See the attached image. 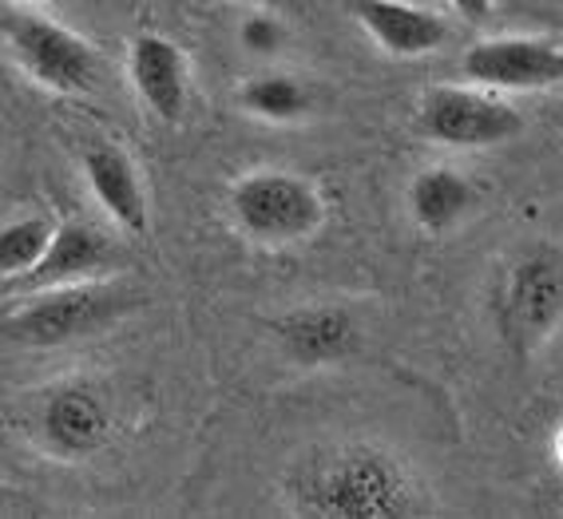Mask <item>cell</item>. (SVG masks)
Segmentation results:
<instances>
[{"label": "cell", "mask_w": 563, "mask_h": 519, "mask_svg": "<svg viewBox=\"0 0 563 519\" xmlns=\"http://www.w3.org/2000/svg\"><path fill=\"white\" fill-rule=\"evenodd\" d=\"M131 306H135V298L120 281H68V286L36 290L29 306L9 313L4 333L21 345H32V350H56V345H68V341H80L111 325Z\"/></svg>", "instance_id": "3"}, {"label": "cell", "mask_w": 563, "mask_h": 519, "mask_svg": "<svg viewBox=\"0 0 563 519\" xmlns=\"http://www.w3.org/2000/svg\"><path fill=\"white\" fill-rule=\"evenodd\" d=\"M286 508L302 519H412L433 511V496L405 460L357 440L294 460Z\"/></svg>", "instance_id": "1"}, {"label": "cell", "mask_w": 563, "mask_h": 519, "mask_svg": "<svg viewBox=\"0 0 563 519\" xmlns=\"http://www.w3.org/2000/svg\"><path fill=\"white\" fill-rule=\"evenodd\" d=\"M24 4H44V0H24Z\"/></svg>", "instance_id": "21"}, {"label": "cell", "mask_w": 563, "mask_h": 519, "mask_svg": "<svg viewBox=\"0 0 563 519\" xmlns=\"http://www.w3.org/2000/svg\"><path fill=\"white\" fill-rule=\"evenodd\" d=\"M500 338L516 357H532L555 330L563 325V250L560 246H532L516 258V266L504 278L500 306Z\"/></svg>", "instance_id": "4"}, {"label": "cell", "mask_w": 563, "mask_h": 519, "mask_svg": "<svg viewBox=\"0 0 563 519\" xmlns=\"http://www.w3.org/2000/svg\"><path fill=\"white\" fill-rule=\"evenodd\" d=\"M128 80L155 120H183L187 100H191V68L175 41L159 32H140L128 44Z\"/></svg>", "instance_id": "9"}, {"label": "cell", "mask_w": 563, "mask_h": 519, "mask_svg": "<svg viewBox=\"0 0 563 519\" xmlns=\"http://www.w3.org/2000/svg\"><path fill=\"white\" fill-rule=\"evenodd\" d=\"M282 350L290 353V361L318 369V365H333V361L350 357L362 341V325L345 306H298L274 325Z\"/></svg>", "instance_id": "11"}, {"label": "cell", "mask_w": 563, "mask_h": 519, "mask_svg": "<svg viewBox=\"0 0 563 519\" xmlns=\"http://www.w3.org/2000/svg\"><path fill=\"white\" fill-rule=\"evenodd\" d=\"M345 9L362 32L393 60L433 56L453 36V21L444 12L412 4V0H345Z\"/></svg>", "instance_id": "8"}, {"label": "cell", "mask_w": 563, "mask_h": 519, "mask_svg": "<svg viewBox=\"0 0 563 519\" xmlns=\"http://www.w3.org/2000/svg\"><path fill=\"white\" fill-rule=\"evenodd\" d=\"M234 227L258 246H298L325 227V199L306 175L282 167L246 170L227 190Z\"/></svg>", "instance_id": "2"}, {"label": "cell", "mask_w": 563, "mask_h": 519, "mask_svg": "<svg viewBox=\"0 0 563 519\" xmlns=\"http://www.w3.org/2000/svg\"><path fill=\"white\" fill-rule=\"evenodd\" d=\"M417 131L421 140L437 147H464L484 151L512 143L523 131V115L504 100L500 91L488 88H453V84H437L417 100Z\"/></svg>", "instance_id": "5"}, {"label": "cell", "mask_w": 563, "mask_h": 519, "mask_svg": "<svg viewBox=\"0 0 563 519\" xmlns=\"http://www.w3.org/2000/svg\"><path fill=\"white\" fill-rule=\"evenodd\" d=\"M4 44L12 60L21 64L24 76L56 96H76L88 91L96 80V48L84 41L80 32L64 29L60 21L41 16V12H16L4 21Z\"/></svg>", "instance_id": "6"}, {"label": "cell", "mask_w": 563, "mask_h": 519, "mask_svg": "<svg viewBox=\"0 0 563 519\" xmlns=\"http://www.w3.org/2000/svg\"><path fill=\"white\" fill-rule=\"evenodd\" d=\"M36 432H41L44 449H52L56 456H88L108 440V409L88 385H64L44 400Z\"/></svg>", "instance_id": "13"}, {"label": "cell", "mask_w": 563, "mask_h": 519, "mask_svg": "<svg viewBox=\"0 0 563 519\" xmlns=\"http://www.w3.org/2000/svg\"><path fill=\"white\" fill-rule=\"evenodd\" d=\"M254 4H274V0H254Z\"/></svg>", "instance_id": "20"}, {"label": "cell", "mask_w": 563, "mask_h": 519, "mask_svg": "<svg viewBox=\"0 0 563 519\" xmlns=\"http://www.w3.org/2000/svg\"><path fill=\"white\" fill-rule=\"evenodd\" d=\"M56 222L48 214H24L0 227V281H16L41 262Z\"/></svg>", "instance_id": "16"}, {"label": "cell", "mask_w": 563, "mask_h": 519, "mask_svg": "<svg viewBox=\"0 0 563 519\" xmlns=\"http://www.w3.org/2000/svg\"><path fill=\"white\" fill-rule=\"evenodd\" d=\"M461 76L488 91H543L563 84V44L548 36H484L461 56Z\"/></svg>", "instance_id": "7"}, {"label": "cell", "mask_w": 563, "mask_h": 519, "mask_svg": "<svg viewBox=\"0 0 563 519\" xmlns=\"http://www.w3.org/2000/svg\"><path fill=\"white\" fill-rule=\"evenodd\" d=\"M449 9H453L464 24H484L493 16L496 0H449Z\"/></svg>", "instance_id": "18"}, {"label": "cell", "mask_w": 563, "mask_h": 519, "mask_svg": "<svg viewBox=\"0 0 563 519\" xmlns=\"http://www.w3.org/2000/svg\"><path fill=\"white\" fill-rule=\"evenodd\" d=\"M552 449H555V460H560V468H563V424L555 429V444H552Z\"/></svg>", "instance_id": "19"}, {"label": "cell", "mask_w": 563, "mask_h": 519, "mask_svg": "<svg viewBox=\"0 0 563 519\" xmlns=\"http://www.w3.org/2000/svg\"><path fill=\"white\" fill-rule=\"evenodd\" d=\"M111 246L100 230L88 222H56L41 262L32 266L24 278H16V290H52V286H68V281H88L108 266Z\"/></svg>", "instance_id": "12"}, {"label": "cell", "mask_w": 563, "mask_h": 519, "mask_svg": "<svg viewBox=\"0 0 563 519\" xmlns=\"http://www.w3.org/2000/svg\"><path fill=\"white\" fill-rule=\"evenodd\" d=\"M481 187L456 167H424L409 183V214L424 234H449L468 222L481 207Z\"/></svg>", "instance_id": "14"}, {"label": "cell", "mask_w": 563, "mask_h": 519, "mask_svg": "<svg viewBox=\"0 0 563 519\" xmlns=\"http://www.w3.org/2000/svg\"><path fill=\"white\" fill-rule=\"evenodd\" d=\"M239 108L262 123H298L310 115L313 96L298 76L286 71H262L239 84Z\"/></svg>", "instance_id": "15"}, {"label": "cell", "mask_w": 563, "mask_h": 519, "mask_svg": "<svg viewBox=\"0 0 563 519\" xmlns=\"http://www.w3.org/2000/svg\"><path fill=\"white\" fill-rule=\"evenodd\" d=\"M239 44L251 56H274L286 44V29H282V21L271 16V12H254V16H246L239 24Z\"/></svg>", "instance_id": "17"}, {"label": "cell", "mask_w": 563, "mask_h": 519, "mask_svg": "<svg viewBox=\"0 0 563 519\" xmlns=\"http://www.w3.org/2000/svg\"><path fill=\"white\" fill-rule=\"evenodd\" d=\"M80 170L91 199L100 202V210L115 227H123L128 234L147 230V195H143L140 167L131 163V155L120 143H91V147H84Z\"/></svg>", "instance_id": "10"}]
</instances>
